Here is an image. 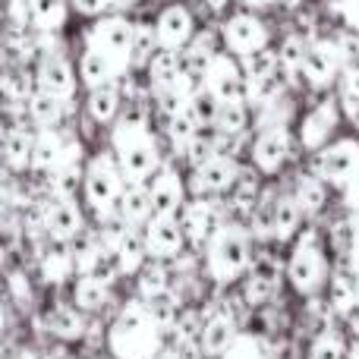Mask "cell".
Instances as JSON below:
<instances>
[{
  "label": "cell",
  "mask_w": 359,
  "mask_h": 359,
  "mask_svg": "<svg viewBox=\"0 0 359 359\" xmlns=\"http://www.w3.org/2000/svg\"><path fill=\"white\" fill-rule=\"evenodd\" d=\"M107 347L117 359H151L164 347V331L142 299H133L117 312L107 331Z\"/></svg>",
  "instance_id": "6da1fadb"
},
{
  "label": "cell",
  "mask_w": 359,
  "mask_h": 359,
  "mask_svg": "<svg viewBox=\"0 0 359 359\" xmlns=\"http://www.w3.org/2000/svg\"><path fill=\"white\" fill-rule=\"evenodd\" d=\"M111 149L117 158L120 170L130 183H145L158 174L161 168V155H158V142L151 139L149 123L142 114H126L117 123L111 136Z\"/></svg>",
  "instance_id": "7a4b0ae2"
},
{
  "label": "cell",
  "mask_w": 359,
  "mask_h": 359,
  "mask_svg": "<svg viewBox=\"0 0 359 359\" xmlns=\"http://www.w3.org/2000/svg\"><path fill=\"white\" fill-rule=\"evenodd\" d=\"M252 268V246L240 224H224L205 246V271L217 284H233Z\"/></svg>",
  "instance_id": "3957f363"
},
{
  "label": "cell",
  "mask_w": 359,
  "mask_h": 359,
  "mask_svg": "<svg viewBox=\"0 0 359 359\" xmlns=\"http://www.w3.org/2000/svg\"><path fill=\"white\" fill-rule=\"evenodd\" d=\"M287 280L303 297H312L328 284V252H325L322 236L316 230H303L297 236L290 259H287Z\"/></svg>",
  "instance_id": "277c9868"
},
{
  "label": "cell",
  "mask_w": 359,
  "mask_h": 359,
  "mask_svg": "<svg viewBox=\"0 0 359 359\" xmlns=\"http://www.w3.org/2000/svg\"><path fill=\"white\" fill-rule=\"evenodd\" d=\"M123 186H126V177H123V170H120L114 151L111 155L101 151V155H95L92 161L86 164V174H82V196H86V205L98 217L117 211Z\"/></svg>",
  "instance_id": "5b68a950"
},
{
  "label": "cell",
  "mask_w": 359,
  "mask_h": 359,
  "mask_svg": "<svg viewBox=\"0 0 359 359\" xmlns=\"http://www.w3.org/2000/svg\"><path fill=\"white\" fill-rule=\"evenodd\" d=\"M312 174L322 177L331 186L347 189L359 177V139L356 136L331 139L322 151H316V170Z\"/></svg>",
  "instance_id": "8992f818"
},
{
  "label": "cell",
  "mask_w": 359,
  "mask_h": 359,
  "mask_svg": "<svg viewBox=\"0 0 359 359\" xmlns=\"http://www.w3.org/2000/svg\"><path fill=\"white\" fill-rule=\"evenodd\" d=\"M268 38H271L268 35V25L249 10L230 13L221 22V41H224V48H227V54H233L236 60L268 48Z\"/></svg>",
  "instance_id": "52a82bcc"
},
{
  "label": "cell",
  "mask_w": 359,
  "mask_h": 359,
  "mask_svg": "<svg viewBox=\"0 0 359 359\" xmlns=\"http://www.w3.org/2000/svg\"><path fill=\"white\" fill-rule=\"evenodd\" d=\"M130 44H133V22L120 13L95 19V25L86 35V48H95L101 54H107L111 60H117L120 67L130 73Z\"/></svg>",
  "instance_id": "ba28073f"
},
{
  "label": "cell",
  "mask_w": 359,
  "mask_h": 359,
  "mask_svg": "<svg viewBox=\"0 0 359 359\" xmlns=\"http://www.w3.org/2000/svg\"><path fill=\"white\" fill-rule=\"evenodd\" d=\"M344 120V111L337 104V98H322L316 107L299 117V126H297V139L306 151H322L325 145L334 139L337 126Z\"/></svg>",
  "instance_id": "9c48e42d"
},
{
  "label": "cell",
  "mask_w": 359,
  "mask_h": 359,
  "mask_svg": "<svg viewBox=\"0 0 359 359\" xmlns=\"http://www.w3.org/2000/svg\"><path fill=\"white\" fill-rule=\"evenodd\" d=\"M202 88H208L221 104H227V101H246V76H243L240 60L233 54H221L217 50L202 73Z\"/></svg>",
  "instance_id": "30bf717a"
},
{
  "label": "cell",
  "mask_w": 359,
  "mask_h": 359,
  "mask_svg": "<svg viewBox=\"0 0 359 359\" xmlns=\"http://www.w3.org/2000/svg\"><path fill=\"white\" fill-rule=\"evenodd\" d=\"M236 180H240V164H236L233 155H211L192 168L189 189H192V196L215 198L233 189Z\"/></svg>",
  "instance_id": "8fae6325"
},
{
  "label": "cell",
  "mask_w": 359,
  "mask_h": 359,
  "mask_svg": "<svg viewBox=\"0 0 359 359\" xmlns=\"http://www.w3.org/2000/svg\"><path fill=\"white\" fill-rule=\"evenodd\" d=\"M180 224L186 230V240L192 246H208V240L224 227V211L215 198H205V196H192L189 202L183 205L180 211Z\"/></svg>",
  "instance_id": "7c38bea8"
},
{
  "label": "cell",
  "mask_w": 359,
  "mask_h": 359,
  "mask_svg": "<svg viewBox=\"0 0 359 359\" xmlns=\"http://www.w3.org/2000/svg\"><path fill=\"white\" fill-rule=\"evenodd\" d=\"M293 155V136L284 123L280 126H265L259 133V139L252 142V164L259 174L265 177H274L287 168Z\"/></svg>",
  "instance_id": "4fadbf2b"
},
{
  "label": "cell",
  "mask_w": 359,
  "mask_h": 359,
  "mask_svg": "<svg viewBox=\"0 0 359 359\" xmlns=\"http://www.w3.org/2000/svg\"><path fill=\"white\" fill-rule=\"evenodd\" d=\"M142 236H145L149 259H158V262H168V259L183 255L186 243H189L180 217H164V215H151L142 227Z\"/></svg>",
  "instance_id": "5bb4252c"
},
{
  "label": "cell",
  "mask_w": 359,
  "mask_h": 359,
  "mask_svg": "<svg viewBox=\"0 0 359 359\" xmlns=\"http://www.w3.org/2000/svg\"><path fill=\"white\" fill-rule=\"evenodd\" d=\"M344 73V50L337 41H312L306 48L303 79L312 88H328Z\"/></svg>",
  "instance_id": "9a60e30c"
},
{
  "label": "cell",
  "mask_w": 359,
  "mask_h": 359,
  "mask_svg": "<svg viewBox=\"0 0 359 359\" xmlns=\"http://www.w3.org/2000/svg\"><path fill=\"white\" fill-rule=\"evenodd\" d=\"M69 158H82L79 142L63 139L60 130H38L35 133V145H32V170L50 177L63 161H69Z\"/></svg>",
  "instance_id": "2e32d148"
},
{
  "label": "cell",
  "mask_w": 359,
  "mask_h": 359,
  "mask_svg": "<svg viewBox=\"0 0 359 359\" xmlns=\"http://www.w3.org/2000/svg\"><path fill=\"white\" fill-rule=\"evenodd\" d=\"M149 196H151V215L180 217V211L186 205V183L177 174V168L161 164L158 174L149 180Z\"/></svg>",
  "instance_id": "e0dca14e"
},
{
  "label": "cell",
  "mask_w": 359,
  "mask_h": 359,
  "mask_svg": "<svg viewBox=\"0 0 359 359\" xmlns=\"http://www.w3.org/2000/svg\"><path fill=\"white\" fill-rule=\"evenodd\" d=\"M155 35L158 48L168 50H183L196 35V19H192L189 6L183 4H168L155 19Z\"/></svg>",
  "instance_id": "ac0fdd59"
},
{
  "label": "cell",
  "mask_w": 359,
  "mask_h": 359,
  "mask_svg": "<svg viewBox=\"0 0 359 359\" xmlns=\"http://www.w3.org/2000/svg\"><path fill=\"white\" fill-rule=\"evenodd\" d=\"M38 88L60 101H69L76 92V69L60 50H44L38 63Z\"/></svg>",
  "instance_id": "d6986e66"
},
{
  "label": "cell",
  "mask_w": 359,
  "mask_h": 359,
  "mask_svg": "<svg viewBox=\"0 0 359 359\" xmlns=\"http://www.w3.org/2000/svg\"><path fill=\"white\" fill-rule=\"evenodd\" d=\"M44 227H48V240L73 243L76 236L86 230L76 198H54L50 196V202H44Z\"/></svg>",
  "instance_id": "ffe728a7"
},
{
  "label": "cell",
  "mask_w": 359,
  "mask_h": 359,
  "mask_svg": "<svg viewBox=\"0 0 359 359\" xmlns=\"http://www.w3.org/2000/svg\"><path fill=\"white\" fill-rule=\"evenodd\" d=\"M236 337L240 334H236L233 318L224 316V312H215V316H208L202 322V331H198V350H202V356H208V359H221L230 347H233Z\"/></svg>",
  "instance_id": "44dd1931"
},
{
  "label": "cell",
  "mask_w": 359,
  "mask_h": 359,
  "mask_svg": "<svg viewBox=\"0 0 359 359\" xmlns=\"http://www.w3.org/2000/svg\"><path fill=\"white\" fill-rule=\"evenodd\" d=\"M126 69L120 67L117 60H111L107 54H101V50L95 48H86L79 57V79L82 86L92 92V88H101V86H111V82H117L120 76H123Z\"/></svg>",
  "instance_id": "7402d4cb"
},
{
  "label": "cell",
  "mask_w": 359,
  "mask_h": 359,
  "mask_svg": "<svg viewBox=\"0 0 359 359\" xmlns=\"http://www.w3.org/2000/svg\"><path fill=\"white\" fill-rule=\"evenodd\" d=\"M38 268H41V278L48 284H63L76 274V255H73V246L69 243H57V240H48V246L41 249L38 255Z\"/></svg>",
  "instance_id": "603a6c76"
},
{
  "label": "cell",
  "mask_w": 359,
  "mask_h": 359,
  "mask_svg": "<svg viewBox=\"0 0 359 359\" xmlns=\"http://www.w3.org/2000/svg\"><path fill=\"white\" fill-rule=\"evenodd\" d=\"M328 303L337 316H353L359 309V278L353 268H337L328 278Z\"/></svg>",
  "instance_id": "cb8c5ba5"
},
{
  "label": "cell",
  "mask_w": 359,
  "mask_h": 359,
  "mask_svg": "<svg viewBox=\"0 0 359 359\" xmlns=\"http://www.w3.org/2000/svg\"><path fill=\"white\" fill-rule=\"evenodd\" d=\"M299 221H303V211H299L297 198L293 196H278L271 202V215H268V233L278 243H287L297 236Z\"/></svg>",
  "instance_id": "d4e9b609"
},
{
  "label": "cell",
  "mask_w": 359,
  "mask_h": 359,
  "mask_svg": "<svg viewBox=\"0 0 359 359\" xmlns=\"http://www.w3.org/2000/svg\"><path fill=\"white\" fill-rule=\"evenodd\" d=\"M117 215L123 217L130 227H145V221L151 217V196L145 183H130L126 180L123 192H120L117 202Z\"/></svg>",
  "instance_id": "484cf974"
},
{
  "label": "cell",
  "mask_w": 359,
  "mask_h": 359,
  "mask_svg": "<svg viewBox=\"0 0 359 359\" xmlns=\"http://www.w3.org/2000/svg\"><path fill=\"white\" fill-rule=\"evenodd\" d=\"M32 145H35V133L32 130L16 126V130L4 133V142H0V161H4L13 174L32 168Z\"/></svg>",
  "instance_id": "4316f807"
},
{
  "label": "cell",
  "mask_w": 359,
  "mask_h": 359,
  "mask_svg": "<svg viewBox=\"0 0 359 359\" xmlns=\"http://www.w3.org/2000/svg\"><path fill=\"white\" fill-rule=\"evenodd\" d=\"M114 259H117V271L120 274H139L142 265L149 262V249H145V236H142V227H130L123 233V240L117 243L114 249Z\"/></svg>",
  "instance_id": "83f0119b"
},
{
  "label": "cell",
  "mask_w": 359,
  "mask_h": 359,
  "mask_svg": "<svg viewBox=\"0 0 359 359\" xmlns=\"http://www.w3.org/2000/svg\"><path fill=\"white\" fill-rule=\"evenodd\" d=\"M48 328L60 344L79 341L86 334V312H79L73 303H57L48 312Z\"/></svg>",
  "instance_id": "f1b7e54d"
},
{
  "label": "cell",
  "mask_w": 359,
  "mask_h": 359,
  "mask_svg": "<svg viewBox=\"0 0 359 359\" xmlns=\"http://www.w3.org/2000/svg\"><path fill=\"white\" fill-rule=\"evenodd\" d=\"M145 73H149V86L155 95L174 92V82L180 76V50L158 48L155 57L149 60V67H145Z\"/></svg>",
  "instance_id": "f546056e"
},
{
  "label": "cell",
  "mask_w": 359,
  "mask_h": 359,
  "mask_svg": "<svg viewBox=\"0 0 359 359\" xmlns=\"http://www.w3.org/2000/svg\"><path fill=\"white\" fill-rule=\"evenodd\" d=\"M274 287H278V268L268 259H262L255 268H249L246 284H243V297L249 306H265L274 297Z\"/></svg>",
  "instance_id": "4dcf8cb0"
},
{
  "label": "cell",
  "mask_w": 359,
  "mask_h": 359,
  "mask_svg": "<svg viewBox=\"0 0 359 359\" xmlns=\"http://www.w3.org/2000/svg\"><path fill=\"white\" fill-rule=\"evenodd\" d=\"M111 299V284L92 278V274H76L73 280V306L79 312H98Z\"/></svg>",
  "instance_id": "1f68e13d"
},
{
  "label": "cell",
  "mask_w": 359,
  "mask_h": 359,
  "mask_svg": "<svg viewBox=\"0 0 359 359\" xmlns=\"http://www.w3.org/2000/svg\"><path fill=\"white\" fill-rule=\"evenodd\" d=\"M290 196L297 198L299 211H303L306 217H316L318 211L325 208V202H328V183L316 174H299Z\"/></svg>",
  "instance_id": "d6a6232c"
},
{
  "label": "cell",
  "mask_w": 359,
  "mask_h": 359,
  "mask_svg": "<svg viewBox=\"0 0 359 359\" xmlns=\"http://www.w3.org/2000/svg\"><path fill=\"white\" fill-rule=\"evenodd\" d=\"M120 107H123V101H120L117 82H111V86H101V88H92V92H88L86 111H88V117H92L95 123H101V126L114 123V120L120 117Z\"/></svg>",
  "instance_id": "836d02e7"
},
{
  "label": "cell",
  "mask_w": 359,
  "mask_h": 359,
  "mask_svg": "<svg viewBox=\"0 0 359 359\" xmlns=\"http://www.w3.org/2000/svg\"><path fill=\"white\" fill-rule=\"evenodd\" d=\"M29 16L38 32L50 35L67 25L69 16V0H29Z\"/></svg>",
  "instance_id": "e575fe53"
},
{
  "label": "cell",
  "mask_w": 359,
  "mask_h": 359,
  "mask_svg": "<svg viewBox=\"0 0 359 359\" xmlns=\"http://www.w3.org/2000/svg\"><path fill=\"white\" fill-rule=\"evenodd\" d=\"M63 111H67V101L54 98V95L41 92V88H38V92L29 98V114H32V123H35L38 130H60Z\"/></svg>",
  "instance_id": "d590c367"
},
{
  "label": "cell",
  "mask_w": 359,
  "mask_h": 359,
  "mask_svg": "<svg viewBox=\"0 0 359 359\" xmlns=\"http://www.w3.org/2000/svg\"><path fill=\"white\" fill-rule=\"evenodd\" d=\"M158 50L155 22H133V44H130V69H145Z\"/></svg>",
  "instance_id": "8d00e7d4"
},
{
  "label": "cell",
  "mask_w": 359,
  "mask_h": 359,
  "mask_svg": "<svg viewBox=\"0 0 359 359\" xmlns=\"http://www.w3.org/2000/svg\"><path fill=\"white\" fill-rule=\"evenodd\" d=\"M82 174H86L82 158H69V161H63L60 168L50 174V196L54 198H76L79 189H82Z\"/></svg>",
  "instance_id": "74e56055"
},
{
  "label": "cell",
  "mask_w": 359,
  "mask_h": 359,
  "mask_svg": "<svg viewBox=\"0 0 359 359\" xmlns=\"http://www.w3.org/2000/svg\"><path fill=\"white\" fill-rule=\"evenodd\" d=\"M306 48L309 44L303 41L299 35H287L278 48V69L287 82L303 79V60H306Z\"/></svg>",
  "instance_id": "f35d334b"
},
{
  "label": "cell",
  "mask_w": 359,
  "mask_h": 359,
  "mask_svg": "<svg viewBox=\"0 0 359 359\" xmlns=\"http://www.w3.org/2000/svg\"><path fill=\"white\" fill-rule=\"evenodd\" d=\"M136 278H139V297H142V303H149V299L170 290V274H168V268H164V262H158V259L145 262Z\"/></svg>",
  "instance_id": "ab89813d"
},
{
  "label": "cell",
  "mask_w": 359,
  "mask_h": 359,
  "mask_svg": "<svg viewBox=\"0 0 359 359\" xmlns=\"http://www.w3.org/2000/svg\"><path fill=\"white\" fill-rule=\"evenodd\" d=\"M249 126V104L246 101H227V104H221V111H217V120H215V130L221 133V136H240V133H246Z\"/></svg>",
  "instance_id": "60d3db41"
},
{
  "label": "cell",
  "mask_w": 359,
  "mask_h": 359,
  "mask_svg": "<svg viewBox=\"0 0 359 359\" xmlns=\"http://www.w3.org/2000/svg\"><path fill=\"white\" fill-rule=\"evenodd\" d=\"M280 88H284V79H280V73L262 76V79H246V104H255V107L278 104Z\"/></svg>",
  "instance_id": "b9f144b4"
},
{
  "label": "cell",
  "mask_w": 359,
  "mask_h": 359,
  "mask_svg": "<svg viewBox=\"0 0 359 359\" xmlns=\"http://www.w3.org/2000/svg\"><path fill=\"white\" fill-rule=\"evenodd\" d=\"M337 104L350 120H359V67H344L337 76Z\"/></svg>",
  "instance_id": "7bdbcfd3"
},
{
  "label": "cell",
  "mask_w": 359,
  "mask_h": 359,
  "mask_svg": "<svg viewBox=\"0 0 359 359\" xmlns=\"http://www.w3.org/2000/svg\"><path fill=\"white\" fill-rule=\"evenodd\" d=\"M198 130H202V126L196 123V117H192V111L186 104L177 107V111L168 117V136H170V142H174L180 151H183L186 145L198 136Z\"/></svg>",
  "instance_id": "ee69618b"
},
{
  "label": "cell",
  "mask_w": 359,
  "mask_h": 359,
  "mask_svg": "<svg viewBox=\"0 0 359 359\" xmlns=\"http://www.w3.org/2000/svg\"><path fill=\"white\" fill-rule=\"evenodd\" d=\"M186 107L192 111L196 123L202 126V130H208V126H215V120H217V111H221V101H217L215 95L208 92V88H198V92H192L189 98H186Z\"/></svg>",
  "instance_id": "f6af8a7d"
},
{
  "label": "cell",
  "mask_w": 359,
  "mask_h": 359,
  "mask_svg": "<svg viewBox=\"0 0 359 359\" xmlns=\"http://www.w3.org/2000/svg\"><path fill=\"white\" fill-rule=\"evenodd\" d=\"M240 67H243V76H246V79H262V76L280 73L278 69V50L274 48H262V50H255V54L243 57Z\"/></svg>",
  "instance_id": "bcb514c9"
},
{
  "label": "cell",
  "mask_w": 359,
  "mask_h": 359,
  "mask_svg": "<svg viewBox=\"0 0 359 359\" xmlns=\"http://www.w3.org/2000/svg\"><path fill=\"white\" fill-rule=\"evenodd\" d=\"M309 359H347V347H344L341 334H337V331H322V334L312 341Z\"/></svg>",
  "instance_id": "7dc6e473"
},
{
  "label": "cell",
  "mask_w": 359,
  "mask_h": 359,
  "mask_svg": "<svg viewBox=\"0 0 359 359\" xmlns=\"http://www.w3.org/2000/svg\"><path fill=\"white\" fill-rule=\"evenodd\" d=\"M221 359H268V356L262 353V347L252 341V337H243V334H240V337L233 341V347H230Z\"/></svg>",
  "instance_id": "c3c4849f"
},
{
  "label": "cell",
  "mask_w": 359,
  "mask_h": 359,
  "mask_svg": "<svg viewBox=\"0 0 359 359\" xmlns=\"http://www.w3.org/2000/svg\"><path fill=\"white\" fill-rule=\"evenodd\" d=\"M69 6H73L79 16L101 19V16H107V10H111V0H69Z\"/></svg>",
  "instance_id": "681fc988"
},
{
  "label": "cell",
  "mask_w": 359,
  "mask_h": 359,
  "mask_svg": "<svg viewBox=\"0 0 359 359\" xmlns=\"http://www.w3.org/2000/svg\"><path fill=\"white\" fill-rule=\"evenodd\" d=\"M337 13H341L344 25L359 35V0H337Z\"/></svg>",
  "instance_id": "f907efd6"
},
{
  "label": "cell",
  "mask_w": 359,
  "mask_h": 359,
  "mask_svg": "<svg viewBox=\"0 0 359 359\" xmlns=\"http://www.w3.org/2000/svg\"><path fill=\"white\" fill-rule=\"evenodd\" d=\"M10 290H13V297H16L19 303H29V299H32V287H29V280H25L22 271H13L10 274Z\"/></svg>",
  "instance_id": "816d5d0a"
},
{
  "label": "cell",
  "mask_w": 359,
  "mask_h": 359,
  "mask_svg": "<svg viewBox=\"0 0 359 359\" xmlns=\"http://www.w3.org/2000/svg\"><path fill=\"white\" fill-rule=\"evenodd\" d=\"M10 205H13V192L6 189V183H0V221L10 215Z\"/></svg>",
  "instance_id": "f5cc1de1"
},
{
  "label": "cell",
  "mask_w": 359,
  "mask_h": 359,
  "mask_svg": "<svg viewBox=\"0 0 359 359\" xmlns=\"http://www.w3.org/2000/svg\"><path fill=\"white\" fill-rule=\"evenodd\" d=\"M41 359H76V356L67 350V344H54V347H50V350H48V353H44Z\"/></svg>",
  "instance_id": "db71d44e"
},
{
  "label": "cell",
  "mask_w": 359,
  "mask_h": 359,
  "mask_svg": "<svg viewBox=\"0 0 359 359\" xmlns=\"http://www.w3.org/2000/svg\"><path fill=\"white\" fill-rule=\"evenodd\" d=\"M240 4H243V10L259 13V10H268V6H274L278 0H240Z\"/></svg>",
  "instance_id": "11a10c76"
},
{
  "label": "cell",
  "mask_w": 359,
  "mask_h": 359,
  "mask_svg": "<svg viewBox=\"0 0 359 359\" xmlns=\"http://www.w3.org/2000/svg\"><path fill=\"white\" fill-rule=\"evenodd\" d=\"M139 0H111V10H117V13H126V10H133Z\"/></svg>",
  "instance_id": "9f6ffc18"
},
{
  "label": "cell",
  "mask_w": 359,
  "mask_h": 359,
  "mask_svg": "<svg viewBox=\"0 0 359 359\" xmlns=\"http://www.w3.org/2000/svg\"><path fill=\"white\" fill-rule=\"evenodd\" d=\"M13 359H41V353H38V350H32V347H22V350H16V353H13Z\"/></svg>",
  "instance_id": "6f0895ef"
},
{
  "label": "cell",
  "mask_w": 359,
  "mask_h": 359,
  "mask_svg": "<svg viewBox=\"0 0 359 359\" xmlns=\"http://www.w3.org/2000/svg\"><path fill=\"white\" fill-rule=\"evenodd\" d=\"M151 359H183V356H180L177 350H168V347H161V350H158V353L151 356Z\"/></svg>",
  "instance_id": "680465c9"
},
{
  "label": "cell",
  "mask_w": 359,
  "mask_h": 359,
  "mask_svg": "<svg viewBox=\"0 0 359 359\" xmlns=\"http://www.w3.org/2000/svg\"><path fill=\"white\" fill-rule=\"evenodd\" d=\"M350 331H353V337L359 341V309L353 312V316H350Z\"/></svg>",
  "instance_id": "91938a15"
},
{
  "label": "cell",
  "mask_w": 359,
  "mask_h": 359,
  "mask_svg": "<svg viewBox=\"0 0 359 359\" xmlns=\"http://www.w3.org/2000/svg\"><path fill=\"white\" fill-rule=\"evenodd\" d=\"M353 243H356V252H359V211H356V217H353Z\"/></svg>",
  "instance_id": "94428289"
},
{
  "label": "cell",
  "mask_w": 359,
  "mask_h": 359,
  "mask_svg": "<svg viewBox=\"0 0 359 359\" xmlns=\"http://www.w3.org/2000/svg\"><path fill=\"white\" fill-rule=\"evenodd\" d=\"M347 359H359V341H353V347H347Z\"/></svg>",
  "instance_id": "6125c7cd"
},
{
  "label": "cell",
  "mask_w": 359,
  "mask_h": 359,
  "mask_svg": "<svg viewBox=\"0 0 359 359\" xmlns=\"http://www.w3.org/2000/svg\"><path fill=\"white\" fill-rule=\"evenodd\" d=\"M353 271H356V278H359V262H356V268H353Z\"/></svg>",
  "instance_id": "be15d7a7"
},
{
  "label": "cell",
  "mask_w": 359,
  "mask_h": 359,
  "mask_svg": "<svg viewBox=\"0 0 359 359\" xmlns=\"http://www.w3.org/2000/svg\"><path fill=\"white\" fill-rule=\"evenodd\" d=\"M0 359H4V350H0Z\"/></svg>",
  "instance_id": "e7e4bbea"
},
{
  "label": "cell",
  "mask_w": 359,
  "mask_h": 359,
  "mask_svg": "<svg viewBox=\"0 0 359 359\" xmlns=\"http://www.w3.org/2000/svg\"><path fill=\"white\" fill-rule=\"evenodd\" d=\"M6 4H10V0H6Z\"/></svg>",
  "instance_id": "03108f58"
}]
</instances>
